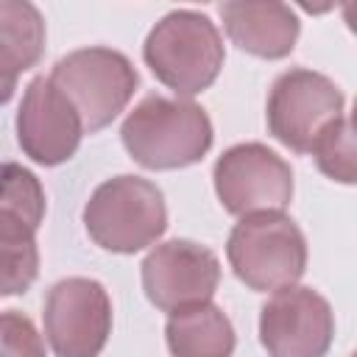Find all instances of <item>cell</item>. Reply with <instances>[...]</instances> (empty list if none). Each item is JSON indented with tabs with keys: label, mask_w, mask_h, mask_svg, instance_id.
Here are the masks:
<instances>
[{
	"label": "cell",
	"mask_w": 357,
	"mask_h": 357,
	"mask_svg": "<svg viewBox=\"0 0 357 357\" xmlns=\"http://www.w3.org/2000/svg\"><path fill=\"white\" fill-rule=\"evenodd\" d=\"M123 148L145 170H178L201 162L215 139L209 114L190 98H142L123 120Z\"/></svg>",
	"instance_id": "cell-1"
},
{
	"label": "cell",
	"mask_w": 357,
	"mask_h": 357,
	"mask_svg": "<svg viewBox=\"0 0 357 357\" xmlns=\"http://www.w3.org/2000/svg\"><path fill=\"white\" fill-rule=\"evenodd\" d=\"M142 59L159 84L178 98L209 89L223 67L226 47L218 25L198 11H170L145 36Z\"/></svg>",
	"instance_id": "cell-2"
},
{
	"label": "cell",
	"mask_w": 357,
	"mask_h": 357,
	"mask_svg": "<svg viewBox=\"0 0 357 357\" xmlns=\"http://www.w3.org/2000/svg\"><path fill=\"white\" fill-rule=\"evenodd\" d=\"M89 240L112 254H134L153 245L167 229L162 190L142 176H114L95 187L84 204Z\"/></svg>",
	"instance_id": "cell-3"
},
{
	"label": "cell",
	"mask_w": 357,
	"mask_h": 357,
	"mask_svg": "<svg viewBox=\"0 0 357 357\" xmlns=\"http://www.w3.org/2000/svg\"><path fill=\"white\" fill-rule=\"evenodd\" d=\"M226 259L248 290L273 293L304 276L307 240L284 212H254L229 231Z\"/></svg>",
	"instance_id": "cell-4"
},
{
	"label": "cell",
	"mask_w": 357,
	"mask_h": 357,
	"mask_svg": "<svg viewBox=\"0 0 357 357\" xmlns=\"http://www.w3.org/2000/svg\"><path fill=\"white\" fill-rule=\"evenodd\" d=\"M50 81L75 106L84 134H95L106 128L120 112H126L137 92L139 75L120 50L81 47L53 64Z\"/></svg>",
	"instance_id": "cell-5"
},
{
	"label": "cell",
	"mask_w": 357,
	"mask_h": 357,
	"mask_svg": "<svg viewBox=\"0 0 357 357\" xmlns=\"http://www.w3.org/2000/svg\"><path fill=\"white\" fill-rule=\"evenodd\" d=\"M343 106L346 98L332 78L307 67H293L273 81L265 123L271 137L284 148L293 153H310L321 131L343 114Z\"/></svg>",
	"instance_id": "cell-6"
},
{
	"label": "cell",
	"mask_w": 357,
	"mask_h": 357,
	"mask_svg": "<svg viewBox=\"0 0 357 357\" xmlns=\"http://www.w3.org/2000/svg\"><path fill=\"white\" fill-rule=\"evenodd\" d=\"M218 201L229 215L284 212L293 198L290 165L262 142H240L223 151L212 167Z\"/></svg>",
	"instance_id": "cell-7"
},
{
	"label": "cell",
	"mask_w": 357,
	"mask_h": 357,
	"mask_svg": "<svg viewBox=\"0 0 357 357\" xmlns=\"http://www.w3.org/2000/svg\"><path fill=\"white\" fill-rule=\"evenodd\" d=\"M45 340L59 357L100 354L112 335V298L98 279L67 276L47 290Z\"/></svg>",
	"instance_id": "cell-8"
},
{
	"label": "cell",
	"mask_w": 357,
	"mask_h": 357,
	"mask_svg": "<svg viewBox=\"0 0 357 357\" xmlns=\"http://www.w3.org/2000/svg\"><path fill=\"white\" fill-rule=\"evenodd\" d=\"M335 315L329 301L301 284L271 293L259 310V340L273 357H321L329 351Z\"/></svg>",
	"instance_id": "cell-9"
},
{
	"label": "cell",
	"mask_w": 357,
	"mask_h": 357,
	"mask_svg": "<svg viewBox=\"0 0 357 357\" xmlns=\"http://www.w3.org/2000/svg\"><path fill=\"white\" fill-rule=\"evenodd\" d=\"M218 284L220 259L201 243L176 237L153 245L142 259V290L162 312L209 301Z\"/></svg>",
	"instance_id": "cell-10"
},
{
	"label": "cell",
	"mask_w": 357,
	"mask_h": 357,
	"mask_svg": "<svg viewBox=\"0 0 357 357\" xmlns=\"http://www.w3.org/2000/svg\"><path fill=\"white\" fill-rule=\"evenodd\" d=\"M14 126L22 153L42 167H56L73 159L84 137V123L75 106L50 75H39L25 86Z\"/></svg>",
	"instance_id": "cell-11"
},
{
	"label": "cell",
	"mask_w": 357,
	"mask_h": 357,
	"mask_svg": "<svg viewBox=\"0 0 357 357\" xmlns=\"http://www.w3.org/2000/svg\"><path fill=\"white\" fill-rule=\"evenodd\" d=\"M223 31L243 53L257 59H284L298 42L301 22L284 0H223Z\"/></svg>",
	"instance_id": "cell-12"
},
{
	"label": "cell",
	"mask_w": 357,
	"mask_h": 357,
	"mask_svg": "<svg viewBox=\"0 0 357 357\" xmlns=\"http://www.w3.org/2000/svg\"><path fill=\"white\" fill-rule=\"evenodd\" d=\"M45 53V20L31 0H0V98L11 100L25 70Z\"/></svg>",
	"instance_id": "cell-13"
},
{
	"label": "cell",
	"mask_w": 357,
	"mask_h": 357,
	"mask_svg": "<svg viewBox=\"0 0 357 357\" xmlns=\"http://www.w3.org/2000/svg\"><path fill=\"white\" fill-rule=\"evenodd\" d=\"M165 340L178 357H226L234 351V326L209 298L167 312Z\"/></svg>",
	"instance_id": "cell-14"
},
{
	"label": "cell",
	"mask_w": 357,
	"mask_h": 357,
	"mask_svg": "<svg viewBox=\"0 0 357 357\" xmlns=\"http://www.w3.org/2000/svg\"><path fill=\"white\" fill-rule=\"evenodd\" d=\"M39 276L36 226L20 215L0 212V296L31 290Z\"/></svg>",
	"instance_id": "cell-15"
},
{
	"label": "cell",
	"mask_w": 357,
	"mask_h": 357,
	"mask_svg": "<svg viewBox=\"0 0 357 357\" xmlns=\"http://www.w3.org/2000/svg\"><path fill=\"white\" fill-rule=\"evenodd\" d=\"M45 187L33 170L20 162H0V212L20 215L31 226H42L45 220Z\"/></svg>",
	"instance_id": "cell-16"
},
{
	"label": "cell",
	"mask_w": 357,
	"mask_h": 357,
	"mask_svg": "<svg viewBox=\"0 0 357 357\" xmlns=\"http://www.w3.org/2000/svg\"><path fill=\"white\" fill-rule=\"evenodd\" d=\"M310 153L324 176H329L332 181H340V184H354V178H357L354 128L346 114H340L321 131V137L312 142Z\"/></svg>",
	"instance_id": "cell-17"
},
{
	"label": "cell",
	"mask_w": 357,
	"mask_h": 357,
	"mask_svg": "<svg viewBox=\"0 0 357 357\" xmlns=\"http://www.w3.org/2000/svg\"><path fill=\"white\" fill-rule=\"evenodd\" d=\"M0 354H45V340L28 315L17 310L0 312Z\"/></svg>",
	"instance_id": "cell-18"
},
{
	"label": "cell",
	"mask_w": 357,
	"mask_h": 357,
	"mask_svg": "<svg viewBox=\"0 0 357 357\" xmlns=\"http://www.w3.org/2000/svg\"><path fill=\"white\" fill-rule=\"evenodd\" d=\"M307 14H315V17H321V14H329V11H335L337 6H343L346 0H296Z\"/></svg>",
	"instance_id": "cell-19"
},
{
	"label": "cell",
	"mask_w": 357,
	"mask_h": 357,
	"mask_svg": "<svg viewBox=\"0 0 357 357\" xmlns=\"http://www.w3.org/2000/svg\"><path fill=\"white\" fill-rule=\"evenodd\" d=\"M192 3H206V0H192Z\"/></svg>",
	"instance_id": "cell-20"
}]
</instances>
